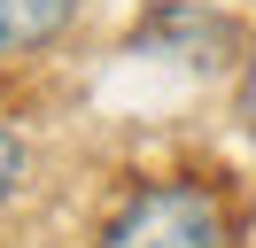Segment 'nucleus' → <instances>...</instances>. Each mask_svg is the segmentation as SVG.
<instances>
[{
    "label": "nucleus",
    "mask_w": 256,
    "mask_h": 248,
    "mask_svg": "<svg viewBox=\"0 0 256 248\" xmlns=\"http://www.w3.org/2000/svg\"><path fill=\"white\" fill-rule=\"evenodd\" d=\"M24 163H32V148H24V132L16 124H0V202L24 186Z\"/></svg>",
    "instance_id": "obj_3"
},
{
    "label": "nucleus",
    "mask_w": 256,
    "mask_h": 248,
    "mask_svg": "<svg viewBox=\"0 0 256 248\" xmlns=\"http://www.w3.org/2000/svg\"><path fill=\"white\" fill-rule=\"evenodd\" d=\"M70 24H78V0H0V62L47 54Z\"/></svg>",
    "instance_id": "obj_2"
},
{
    "label": "nucleus",
    "mask_w": 256,
    "mask_h": 248,
    "mask_svg": "<svg viewBox=\"0 0 256 248\" xmlns=\"http://www.w3.org/2000/svg\"><path fill=\"white\" fill-rule=\"evenodd\" d=\"M101 248H233V210L210 178H156L101 225Z\"/></svg>",
    "instance_id": "obj_1"
}]
</instances>
